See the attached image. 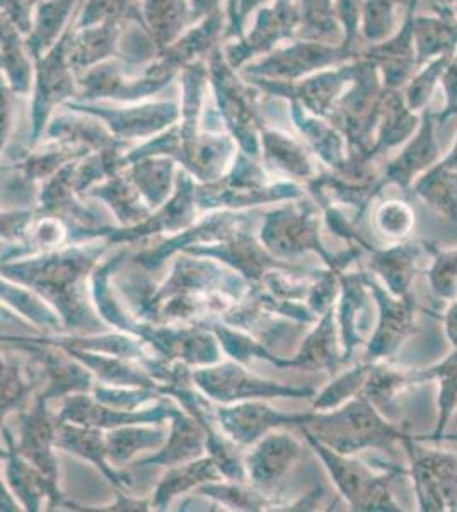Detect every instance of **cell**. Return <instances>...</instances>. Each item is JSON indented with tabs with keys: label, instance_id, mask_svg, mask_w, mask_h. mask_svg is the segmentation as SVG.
<instances>
[{
	"label": "cell",
	"instance_id": "cell-1",
	"mask_svg": "<svg viewBox=\"0 0 457 512\" xmlns=\"http://www.w3.org/2000/svg\"><path fill=\"white\" fill-rule=\"evenodd\" d=\"M410 458L413 489L422 512H457V458L439 449L423 448L406 434L401 441Z\"/></svg>",
	"mask_w": 457,
	"mask_h": 512
},
{
	"label": "cell",
	"instance_id": "cell-2",
	"mask_svg": "<svg viewBox=\"0 0 457 512\" xmlns=\"http://www.w3.org/2000/svg\"><path fill=\"white\" fill-rule=\"evenodd\" d=\"M330 443L342 453L362 448L391 449L405 439V432L388 424L367 398L350 403L326 422Z\"/></svg>",
	"mask_w": 457,
	"mask_h": 512
},
{
	"label": "cell",
	"instance_id": "cell-3",
	"mask_svg": "<svg viewBox=\"0 0 457 512\" xmlns=\"http://www.w3.org/2000/svg\"><path fill=\"white\" fill-rule=\"evenodd\" d=\"M367 286L374 292L379 306V325L367 350V359H389L393 357L406 340L418 332V303L413 294L408 297H394L388 289H382L374 280H367Z\"/></svg>",
	"mask_w": 457,
	"mask_h": 512
},
{
	"label": "cell",
	"instance_id": "cell-4",
	"mask_svg": "<svg viewBox=\"0 0 457 512\" xmlns=\"http://www.w3.org/2000/svg\"><path fill=\"white\" fill-rule=\"evenodd\" d=\"M330 466L335 473L336 482L352 502L355 509L362 511H403V507L394 501L391 492V483L394 477L403 470L388 473V475H374V473L360 465L357 461H345L336 456H330Z\"/></svg>",
	"mask_w": 457,
	"mask_h": 512
},
{
	"label": "cell",
	"instance_id": "cell-5",
	"mask_svg": "<svg viewBox=\"0 0 457 512\" xmlns=\"http://www.w3.org/2000/svg\"><path fill=\"white\" fill-rule=\"evenodd\" d=\"M425 251V243H405L376 251L372 256L371 268L381 275L394 297H408L411 296V284L417 275L418 262Z\"/></svg>",
	"mask_w": 457,
	"mask_h": 512
},
{
	"label": "cell",
	"instance_id": "cell-6",
	"mask_svg": "<svg viewBox=\"0 0 457 512\" xmlns=\"http://www.w3.org/2000/svg\"><path fill=\"white\" fill-rule=\"evenodd\" d=\"M411 376L417 384L434 381V379L440 381L439 419H437L434 434L430 437L432 441H440L444 437L447 425L457 412V349L435 366L411 371Z\"/></svg>",
	"mask_w": 457,
	"mask_h": 512
},
{
	"label": "cell",
	"instance_id": "cell-7",
	"mask_svg": "<svg viewBox=\"0 0 457 512\" xmlns=\"http://www.w3.org/2000/svg\"><path fill=\"white\" fill-rule=\"evenodd\" d=\"M415 193L457 226V173L440 164L417 181Z\"/></svg>",
	"mask_w": 457,
	"mask_h": 512
},
{
	"label": "cell",
	"instance_id": "cell-8",
	"mask_svg": "<svg viewBox=\"0 0 457 512\" xmlns=\"http://www.w3.org/2000/svg\"><path fill=\"white\" fill-rule=\"evenodd\" d=\"M437 154H439V149H437L432 128L429 125V127L423 128L415 142L389 168V180L396 181L403 190H408L411 180L420 171L429 168L430 164L437 159Z\"/></svg>",
	"mask_w": 457,
	"mask_h": 512
},
{
	"label": "cell",
	"instance_id": "cell-9",
	"mask_svg": "<svg viewBox=\"0 0 457 512\" xmlns=\"http://www.w3.org/2000/svg\"><path fill=\"white\" fill-rule=\"evenodd\" d=\"M427 251L432 255L429 282L435 296L442 301H456L457 297V248L444 250L432 243H425Z\"/></svg>",
	"mask_w": 457,
	"mask_h": 512
},
{
	"label": "cell",
	"instance_id": "cell-10",
	"mask_svg": "<svg viewBox=\"0 0 457 512\" xmlns=\"http://www.w3.org/2000/svg\"><path fill=\"white\" fill-rule=\"evenodd\" d=\"M347 306H343V333L347 337L348 350L353 345L362 344L364 333L367 332L365 325L371 320L369 316V299L365 296L364 284L359 282V277H353L348 284Z\"/></svg>",
	"mask_w": 457,
	"mask_h": 512
},
{
	"label": "cell",
	"instance_id": "cell-11",
	"mask_svg": "<svg viewBox=\"0 0 457 512\" xmlns=\"http://www.w3.org/2000/svg\"><path fill=\"white\" fill-rule=\"evenodd\" d=\"M377 224L384 234L391 238H405L415 224V216L410 207L400 202L384 205L377 214Z\"/></svg>",
	"mask_w": 457,
	"mask_h": 512
},
{
	"label": "cell",
	"instance_id": "cell-12",
	"mask_svg": "<svg viewBox=\"0 0 457 512\" xmlns=\"http://www.w3.org/2000/svg\"><path fill=\"white\" fill-rule=\"evenodd\" d=\"M444 326H446L449 342L454 349H457V301H454L451 308L447 309V313L444 315Z\"/></svg>",
	"mask_w": 457,
	"mask_h": 512
},
{
	"label": "cell",
	"instance_id": "cell-13",
	"mask_svg": "<svg viewBox=\"0 0 457 512\" xmlns=\"http://www.w3.org/2000/svg\"><path fill=\"white\" fill-rule=\"evenodd\" d=\"M442 166L446 169H451L454 173H457V144L454 149H452L451 156L442 163Z\"/></svg>",
	"mask_w": 457,
	"mask_h": 512
}]
</instances>
